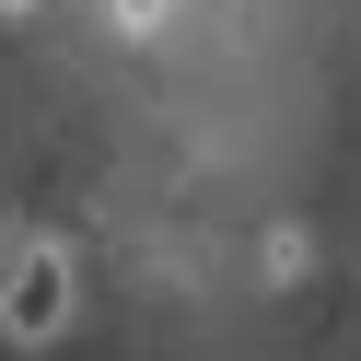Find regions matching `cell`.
<instances>
[{
  "label": "cell",
  "mask_w": 361,
  "mask_h": 361,
  "mask_svg": "<svg viewBox=\"0 0 361 361\" xmlns=\"http://www.w3.org/2000/svg\"><path fill=\"white\" fill-rule=\"evenodd\" d=\"M303 268H314V233H303V221H280V233H268V280H303Z\"/></svg>",
  "instance_id": "2"
},
{
  "label": "cell",
  "mask_w": 361,
  "mask_h": 361,
  "mask_svg": "<svg viewBox=\"0 0 361 361\" xmlns=\"http://www.w3.org/2000/svg\"><path fill=\"white\" fill-rule=\"evenodd\" d=\"M0 268H12V233H0Z\"/></svg>",
  "instance_id": "5"
},
{
  "label": "cell",
  "mask_w": 361,
  "mask_h": 361,
  "mask_svg": "<svg viewBox=\"0 0 361 361\" xmlns=\"http://www.w3.org/2000/svg\"><path fill=\"white\" fill-rule=\"evenodd\" d=\"M71 303H82L71 245H12V268H0V326L24 338V350H47V338L71 326Z\"/></svg>",
  "instance_id": "1"
},
{
  "label": "cell",
  "mask_w": 361,
  "mask_h": 361,
  "mask_svg": "<svg viewBox=\"0 0 361 361\" xmlns=\"http://www.w3.org/2000/svg\"><path fill=\"white\" fill-rule=\"evenodd\" d=\"M0 12H47V0H0Z\"/></svg>",
  "instance_id": "4"
},
{
  "label": "cell",
  "mask_w": 361,
  "mask_h": 361,
  "mask_svg": "<svg viewBox=\"0 0 361 361\" xmlns=\"http://www.w3.org/2000/svg\"><path fill=\"white\" fill-rule=\"evenodd\" d=\"M105 24H117V35H164V24H175V0H105Z\"/></svg>",
  "instance_id": "3"
}]
</instances>
